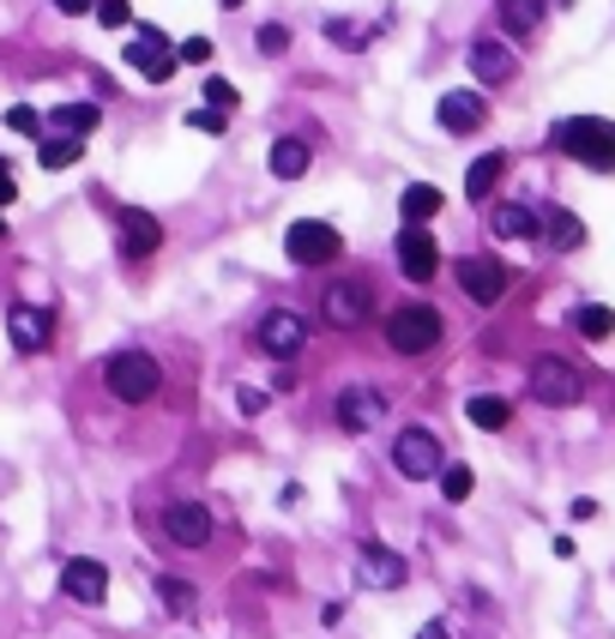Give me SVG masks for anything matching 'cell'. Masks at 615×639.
I'll return each mask as SVG.
<instances>
[{"instance_id": "6da1fadb", "label": "cell", "mask_w": 615, "mask_h": 639, "mask_svg": "<svg viewBox=\"0 0 615 639\" xmlns=\"http://www.w3.org/2000/svg\"><path fill=\"white\" fill-rule=\"evenodd\" d=\"M555 145H562L574 163H586V170H615V121L603 115H574L555 127Z\"/></svg>"}, {"instance_id": "7a4b0ae2", "label": "cell", "mask_w": 615, "mask_h": 639, "mask_svg": "<svg viewBox=\"0 0 615 639\" xmlns=\"http://www.w3.org/2000/svg\"><path fill=\"white\" fill-rule=\"evenodd\" d=\"M103 380H109V392H115L121 405H145V398H158L163 368H158V356H145V351H115L109 368H103Z\"/></svg>"}, {"instance_id": "3957f363", "label": "cell", "mask_w": 615, "mask_h": 639, "mask_svg": "<svg viewBox=\"0 0 615 639\" xmlns=\"http://www.w3.org/2000/svg\"><path fill=\"white\" fill-rule=\"evenodd\" d=\"M386 344H393L398 356H422L441 344V314L429 308V302H405V308L386 314Z\"/></svg>"}, {"instance_id": "277c9868", "label": "cell", "mask_w": 615, "mask_h": 639, "mask_svg": "<svg viewBox=\"0 0 615 639\" xmlns=\"http://www.w3.org/2000/svg\"><path fill=\"white\" fill-rule=\"evenodd\" d=\"M579 368L574 362H562V356H537L531 362V398L537 405H550V410H567V405H579Z\"/></svg>"}, {"instance_id": "5b68a950", "label": "cell", "mask_w": 615, "mask_h": 639, "mask_svg": "<svg viewBox=\"0 0 615 639\" xmlns=\"http://www.w3.org/2000/svg\"><path fill=\"white\" fill-rule=\"evenodd\" d=\"M339 230L332 223H320V218H296L290 223V235H284V254L296 266H327V260H339Z\"/></svg>"}, {"instance_id": "8992f818", "label": "cell", "mask_w": 615, "mask_h": 639, "mask_svg": "<svg viewBox=\"0 0 615 639\" xmlns=\"http://www.w3.org/2000/svg\"><path fill=\"white\" fill-rule=\"evenodd\" d=\"M393 465H398V477H410V483H429L446 458H441V441H434L429 429H405L393 441Z\"/></svg>"}, {"instance_id": "52a82bcc", "label": "cell", "mask_w": 615, "mask_h": 639, "mask_svg": "<svg viewBox=\"0 0 615 639\" xmlns=\"http://www.w3.org/2000/svg\"><path fill=\"white\" fill-rule=\"evenodd\" d=\"M127 66H139L151 85H163L182 61H175V42L163 37L158 25H139V30H133V42H127Z\"/></svg>"}, {"instance_id": "ba28073f", "label": "cell", "mask_w": 615, "mask_h": 639, "mask_svg": "<svg viewBox=\"0 0 615 639\" xmlns=\"http://www.w3.org/2000/svg\"><path fill=\"white\" fill-rule=\"evenodd\" d=\"M458 290L477 302V308H495L507 296V266L489 260V254H471V260H458Z\"/></svg>"}, {"instance_id": "9c48e42d", "label": "cell", "mask_w": 615, "mask_h": 639, "mask_svg": "<svg viewBox=\"0 0 615 639\" xmlns=\"http://www.w3.org/2000/svg\"><path fill=\"white\" fill-rule=\"evenodd\" d=\"M302 344H308V320H302V314H290V308H272L260 320V351L266 356H278V362H290V356L302 351Z\"/></svg>"}, {"instance_id": "30bf717a", "label": "cell", "mask_w": 615, "mask_h": 639, "mask_svg": "<svg viewBox=\"0 0 615 639\" xmlns=\"http://www.w3.org/2000/svg\"><path fill=\"white\" fill-rule=\"evenodd\" d=\"M434 266H441V248H434V235L422 230V223H405V235H398V272H405L410 284H429Z\"/></svg>"}, {"instance_id": "8fae6325", "label": "cell", "mask_w": 615, "mask_h": 639, "mask_svg": "<svg viewBox=\"0 0 615 639\" xmlns=\"http://www.w3.org/2000/svg\"><path fill=\"white\" fill-rule=\"evenodd\" d=\"M61 591L73 603H103L109 598V567L97 562V555H73V562L61 567Z\"/></svg>"}, {"instance_id": "7c38bea8", "label": "cell", "mask_w": 615, "mask_h": 639, "mask_svg": "<svg viewBox=\"0 0 615 639\" xmlns=\"http://www.w3.org/2000/svg\"><path fill=\"white\" fill-rule=\"evenodd\" d=\"M163 531H170L175 549H206L211 543V513L199 507V501H175V507H163Z\"/></svg>"}, {"instance_id": "4fadbf2b", "label": "cell", "mask_w": 615, "mask_h": 639, "mask_svg": "<svg viewBox=\"0 0 615 639\" xmlns=\"http://www.w3.org/2000/svg\"><path fill=\"white\" fill-rule=\"evenodd\" d=\"M380 422H386V398H380L374 386H350V392H339V429L368 434V429H380Z\"/></svg>"}, {"instance_id": "5bb4252c", "label": "cell", "mask_w": 615, "mask_h": 639, "mask_svg": "<svg viewBox=\"0 0 615 639\" xmlns=\"http://www.w3.org/2000/svg\"><path fill=\"white\" fill-rule=\"evenodd\" d=\"M158 242H163V223L151 218V211H139V206L121 211V254H127V260H145V254H158Z\"/></svg>"}, {"instance_id": "9a60e30c", "label": "cell", "mask_w": 615, "mask_h": 639, "mask_svg": "<svg viewBox=\"0 0 615 639\" xmlns=\"http://www.w3.org/2000/svg\"><path fill=\"white\" fill-rule=\"evenodd\" d=\"M368 314H374L368 284H332L327 290V320H332V327H362Z\"/></svg>"}, {"instance_id": "2e32d148", "label": "cell", "mask_w": 615, "mask_h": 639, "mask_svg": "<svg viewBox=\"0 0 615 639\" xmlns=\"http://www.w3.org/2000/svg\"><path fill=\"white\" fill-rule=\"evenodd\" d=\"M7 332H13V351H25V356L49 351V314L30 308V302H19V308L7 314Z\"/></svg>"}, {"instance_id": "e0dca14e", "label": "cell", "mask_w": 615, "mask_h": 639, "mask_svg": "<svg viewBox=\"0 0 615 639\" xmlns=\"http://www.w3.org/2000/svg\"><path fill=\"white\" fill-rule=\"evenodd\" d=\"M356 567H362V586H374V591H393V586H405V562H398L393 549H380V543H362V555H356Z\"/></svg>"}, {"instance_id": "ac0fdd59", "label": "cell", "mask_w": 615, "mask_h": 639, "mask_svg": "<svg viewBox=\"0 0 615 639\" xmlns=\"http://www.w3.org/2000/svg\"><path fill=\"white\" fill-rule=\"evenodd\" d=\"M471 73L483 78V85H507V78L519 73V61H513V49H507V42L483 37V42H471Z\"/></svg>"}, {"instance_id": "d6986e66", "label": "cell", "mask_w": 615, "mask_h": 639, "mask_svg": "<svg viewBox=\"0 0 615 639\" xmlns=\"http://www.w3.org/2000/svg\"><path fill=\"white\" fill-rule=\"evenodd\" d=\"M483 115H489L483 91H446L441 97V127L446 133H477V127H483Z\"/></svg>"}, {"instance_id": "ffe728a7", "label": "cell", "mask_w": 615, "mask_h": 639, "mask_svg": "<svg viewBox=\"0 0 615 639\" xmlns=\"http://www.w3.org/2000/svg\"><path fill=\"white\" fill-rule=\"evenodd\" d=\"M380 30H386V13H374V19H327V37L339 42V49H368Z\"/></svg>"}, {"instance_id": "44dd1931", "label": "cell", "mask_w": 615, "mask_h": 639, "mask_svg": "<svg viewBox=\"0 0 615 639\" xmlns=\"http://www.w3.org/2000/svg\"><path fill=\"white\" fill-rule=\"evenodd\" d=\"M501 175H507V157H501V151H489V157H477L471 170H465V194H471V199H477V206H483V199H489V194H495V182H501Z\"/></svg>"}, {"instance_id": "7402d4cb", "label": "cell", "mask_w": 615, "mask_h": 639, "mask_svg": "<svg viewBox=\"0 0 615 639\" xmlns=\"http://www.w3.org/2000/svg\"><path fill=\"white\" fill-rule=\"evenodd\" d=\"M495 235H507V242H531V235H543V218H537L531 206H495Z\"/></svg>"}, {"instance_id": "603a6c76", "label": "cell", "mask_w": 615, "mask_h": 639, "mask_svg": "<svg viewBox=\"0 0 615 639\" xmlns=\"http://www.w3.org/2000/svg\"><path fill=\"white\" fill-rule=\"evenodd\" d=\"M398 211H405V223H429V218H441V187L410 182L405 194H398Z\"/></svg>"}, {"instance_id": "cb8c5ba5", "label": "cell", "mask_w": 615, "mask_h": 639, "mask_svg": "<svg viewBox=\"0 0 615 639\" xmlns=\"http://www.w3.org/2000/svg\"><path fill=\"white\" fill-rule=\"evenodd\" d=\"M49 127L85 139V133H97V103H61V109H49Z\"/></svg>"}, {"instance_id": "d4e9b609", "label": "cell", "mask_w": 615, "mask_h": 639, "mask_svg": "<svg viewBox=\"0 0 615 639\" xmlns=\"http://www.w3.org/2000/svg\"><path fill=\"white\" fill-rule=\"evenodd\" d=\"M266 163H272L278 182H296V175H308V145H302V139H278Z\"/></svg>"}, {"instance_id": "484cf974", "label": "cell", "mask_w": 615, "mask_h": 639, "mask_svg": "<svg viewBox=\"0 0 615 639\" xmlns=\"http://www.w3.org/2000/svg\"><path fill=\"white\" fill-rule=\"evenodd\" d=\"M465 417H471V429H489V434H495V429H507V422H513V405H507V398H489V392H477L471 405H465Z\"/></svg>"}, {"instance_id": "4316f807", "label": "cell", "mask_w": 615, "mask_h": 639, "mask_svg": "<svg viewBox=\"0 0 615 639\" xmlns=\"http://www.w3.org/2000/svg\"><path fill=\"white\" fill-rule=\"evenodd\" d=\"M501 25H507V37H531L543 25V0H501Z\"/></svg>"}, {"instance_id": "83f0119b", "label": "cell", "mask_w": 615, "mask_h": 639, "mask_svg": "<svg viewBox=\"0 0 615 639\" xmlns=\"http://www.w3.org/2000/svg\"><path fill=\"white\" fill-rule=\"evenodd\" d=\"M79 157H85V139H73V133H61V139H42L37 163H42V170H73Z\"/></svg>"}, {"instance_id": "f1b7e54d", "label": "cell", "mask_w": 615, "mask_h": 639, "mask_svg": "<svg viewBox=\"0 0 615 639\" xmlns=\"http://www.w3.org/2000/svg\"><path fill=\"white\" fill-rule=\"evenodd\" d=\"M543 235H550L555 248H579V242H586V223L574 218V211H550V218H543Z\"/></svg>"}, {"instance_id": "f546056e", "label": "cell", "mask_w": 615, "mask_h": 639, "mask_svg": "<svg viewBox=\"0 0 615 639\" xmlns=\"http://www.w3.org/2000/svg\"><path fill=\"white\" fill-rule=\"evenodd\" d=\"M574 327L586 332L591 344H603V339H610V332H615V314L603 308V302H591V308H579V314H574Z\"/></svg>"}, {"instance_id": "4dcf8cb0", "label": "cell", "mask_w": 615, "mask_h": 639, "mask_svg": "<svg viewBox=\"0 0 615 639\" xmlns=\"http://www.w3.org/2000/svg\"><path fill=\"white\" fill-rule=\"evenodd\" d=\"M471 489H477L471 465H441V495L446 501H471Z\"/></svg>"}, {"instance_id": "1f68e13d", "label": "cell", "mask_w": 615, "mask_h": 639, "mask_svg": "<svg viewBox=\"0 0 615 639\" xmlns=\"http://www.w3.org/2000/svg\"><path fill=\"white\" fill-rule=\"evenodd\" d=\"M158 591H163V610H170V615L194 610V586H187V579H158Z\"/></svg>"}, {"instance_id": "d6a6232c", "label": "cell", "mask_w": 615, "mask_h": 639, "mask_svg": "<svg viewBox=\"0 0 615 639\" xmlns=\"http://www.w3.org/2000/svg\"><path fill=\"white\" fill-rule=\"evenodd\" d=\"M206 109H223V115H230V109H236V85H230V78H206Z\"/></svg>"}, {"instance_id": "836d02e7", "label": "cell", "mask_w": 615, "mask_h": 639, "mask_svg": "<svg viewBox=\"0 0 615 639\" xmlns=\"http://www.w3.org/2000/svg\"><path fill=\"white\" fill-rule=\"evenodd\" d=\"M175 61L206 66V61H211V37H187V42H175Z\"/></svg>"}, {"instance_id": "e575fe53", "label": "cell", "mask_w": 615, "mask_h": 639, "mask_svg": "<svg viewBox=\"0 0 615 639\" xmlns=\"http://www.w3.org/2000/svg\"><path fill=\"white\" fill-rule=\"evenodd\" d=\"M7 127H13V133H42V121H37V109H30V103H19V109H7Z\"/></svg>"}, {"instance_id": "d590c367", "label": "cell", "mask_w": 615, "mask_h": 639, "mask_svg": "<svg viewBox=\"0 0 615 639\" xmlns=\"http://www.w3.org/2000/svg\"><path fill=\"white\" fill-rule=\"evenodd\" d=\"M187 127H199V133H223V109H187Z\"/></svg>"}, {"instance_id": "8d00e7d4", "label": "cell", "mask_w": 615, "mask_h": 639, "mask_svg": "<svg viewBox=\"0 0 615 639\" xmlns=\"http://www.w3.org/2000/svg\"><path fill=\"white\" fill-rule=\"evenodd\" d=\"M236 410H242V417H260V410H266V392L260 386H242L236 392Z\"/></svg>"}, {"instance_id": "74e56055", "label": "cell", "mask_w": 615, "mask_h": 639, "mask_svg": "<svg viewBox=\"0 0 615 639\" xmlns=\"http://www.w3.org/2000/svg\"><path fill=\"white\" fill-rule=\"evenodd\" d=\"M97 19H103L109 30H121V25H127V0H103V7H97Z\"/></svg>"}, {"instance_id": "f35d334b", "label": "cell", "mask_w": 615, "mask_h": 639, "mask_svg": "<svg viewBox=\"0 0 615 639\" xmlns=\"http://www.w3.org/2000/svg\"><path fill=\"white\" fill-rule=\"evenodd\" d=\"M284 42H290L284 25H260V49H266V54H284Z\"/></svg>"}, {"instance_id": "ab89813d", "label": "cell", "mask_w": 615, "mask_h": 639, "mask_svg": "<svg viewBox=\"0 0 615 639\" xmlns=\"http://www.w3.org/2000/svg\"><path fill=\"white\" fill-rule=\"evenodd\" d=\"M13 199H19V187H13V163L0 157V206H13Z\"/></svg>"}, {"instance_id": "60d3db41", "label": "cell", "mask_w": 615, "mask_h": 639, "mask_svg": "<svg viewBox=\"0 0 615 639\" xmlns=\"http://www.w3.org/2000/svg\"><path fill=\"white\" fill-rule=\"evenodd\" d=\"M54 7H61L66 19H79V13H91V0H54Z\"/></svg>"}, {"instance_id": "b9f144b4", "label": "cell", "mask_w": 615, "mask_h": 639, "mask_svg": "<svg viewBox=\"0 0 615 639\" xmlns=\"http://www.w3.org/2000/svg\"><path fill=\"white\" fill-rule=\"evenodd\" d=\"M417 639H446V627H441V622H429V627H422Z\"/></svg>"}]
</instances>
